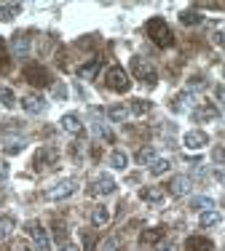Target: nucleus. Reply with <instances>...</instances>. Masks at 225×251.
<instances>
[{"label": "nucleus", "mask_w": 225, "mask_h": 251, "mask_svg": "<svg viewBox=\"0 0 225 251\" xmlns=\"http://www.w3.org/2000/svg\"><path fill=\"white\" fill-rule=\"evenodd\" d=\"M191 118L196 123H206V121H217V118H220V110H217L215 104H212V101H201V104L196 107V110L191 112Z\"/></svg>", "instance_id": "nucleus-11"}, {"label": "nucleus", "mask_w": 225, "mask_h": 251, "mask_svg": "<svg viewBox=\"0 0 225 251\" xmlns=\"http://www.w3.org/2000/svg\"><path fill=\"white\" fill-rule=\"evenodd\" d=\"M193 190V179L180 174V176H171L169 182V195H174V198H185V195H191Z\"/></svg>", "instance_id": "nucleus-9"}, {"label": "nucleus", "mask_w": 225, "mask_h": 251, "mask_svg": "<svg viewBox=\"0 0 225 251\" xmlns=\"http://www.w3.org/2000/svg\"><path fill=\"white\" fill-rule=\"evenodd\" d=\"M108 222H110V208L108 206H97L91 211V225L94 227H105Z\"/></svg>", "instance_id": "nucleus-22"}, {"label": "nucleus", "mask_w": 225, "mask_h": 251, "mask_svg": "<svg viewBox=\"0 0 225 251\" xmlns=\"http://www.w3.org/2000/svg\"><path fill=\"white\" fill-rule=\"evenodd\" d=\"M11 251H32V249H29L25 241H16V243H14V249H11Z\"/></svg>", "instance_id": "nucleus-41"}, {"label": "nucleus", "mask_w": 225, "mask_h": 251, "mask_svg": "<svg viewBox=\"0 0 225 251\" xmlns=\"http://www.w3.org/2000/svg\"><path fill=\"white\" fill-rule=\"evenodd\" d=\"M8 174H11V169H8V163H5L3 158H0V182H5L8 179Z\"/></svg>", "instance_id": "nucleus-38"}, {"label": "nucleus", "mask_w": 225, "mask_h": 251, "mask_svg": "<svg viewBox=\"0 0 225 251\" xmlns=\"http://www.w3.org/2000/svg\"><path fill=\"white\" fill-rule=\"evenodd\" d=\"M0 104H3L5 110H14V104H16V94H14V88L0 86Z\"/></svg>", "instance_id": "nucleus-29"}, {"label": "nucleus", "mask_w": 225, "mask_h": 251, "mask_svg": "<svg viewBox=\"0 0 225 251\" xmlns=\"http://www.w3.org/2000/svg\"><path fill=\"white\" fill-rule=\"evenodd\" d=\"M132 73H134V77H137V80L145 83L147 88H156V83H158V73H156V70H153V67H150V64H147L142 56H134V59H132Z\"/></svg>", "instance_id": "nucleus-5"}, {"label": "nucleus", "mask_w": 225, "mask_h": 251, "mask_svg": "<svg viewBox=\"0 0 225 251\" xmlns=\"http://www.w3.org/2000/svg\"><path fill=\"white\" fill-rule=\"evenodd\" d=\"M169 169H171V160H169V158H156V160L150 163V174H153V176L167 174Z\"/></svg>", "instance_id": "nucleus-30"}, {"label": "nucleus", "mask_w": 225, "mask_h": 251, "mask_svg": "<svg viewBox=\"0 0 225 251\" xmlns=\"http://www.w3.org/2000/svg\"><path fill=\"white\" fill-rule=\"evenodd\" d=\"M3 150H5V155H19L22 150H25V139H8Z\"/></svg>", "instance_id": "nucleus-35"}, {"label": "nucleus", "mask_w": 225, "mask_h": 251, "mask_svg": "<svg viewBox=\"0 0 225 251\" xmlns=\"http://www.w3.org/2000/svg\"><path fill=\"white\" fill-rule=\"evenodd\" d=\"M212 160H215L217 166H223V169H225V147H223V145L212 150Z\"/></svg>", "instance_id": "nucleus-37"}, {"label": "nucleus", "mask_w": 225, "mask_h": 251, "mask_svg": "<svg viewBox=\"0 0 225 251\" xmlns=\"http://www.w3.org/2000/svg\"><path fill=\"white\" fill-rule=\"evenodd\" d=\"M25 80L32 83V86H38V88H43V86L51 83V75H49V70L40 67V64H27L25 67Z\"/></svg>", "instance_id": "nucleus-8"}, {"label": "nucleus", "mask_w": 225, "mask_h": 251, "mask_svg": "<svg viewBox=\"0 0 225 251\" xmlns=\"http://www.w3.org/2000/svg\"><path fill=\"white\" fill-rule=\"evenodd\" d=\"M22 107H25V112H29V115H40V112H46V99L40 94H27L22 99Z\"/></svg>", "instance_id": "nucleus-15"}, {"label": "nucleus", "mask_w": 225, "mask_h": 251, "mask_svg": "<svg viewBox=\"0 0 225 251\" xmlns=\"http://www.w3.org/2000/svg\"><path fill=\"white\" fill-rule=\"evenodd\" d=\"M215 97H217V101H223V104H225V86H217L215 88Z\"/></svg>", "instance_id": "nucleus-40"}, {"label": "nucleus", "mask_w": 225, "mask_h": 251, "mask_svg": "<svg viewBox=\"0 0 225 251\" xmlns=\"http://www.w3.org/2000/svg\"><path fill=\"white\" fill-rule=\"evenodd\" d=\"M59 126H62V131H67V134H84V123H81V118L75 115V112H67V115H62V121H59Z\"/></svg>", "instance_id": "nucleus-16"}, {"label": "nucleus", "mask_w": 225, "mask_h": 251, "mask_svg": "<svg viewBox=\"0 0 225 251\" xmlns=\"http://www.w3.org/2000/svg\"><path fill=\"white\" fill-rule=\"evenodd\" d=\"M56 166H59V150L51 145L40 147V150L32 155V169L38 171V174H46V171L56 169Z\"/></svg>", "instance_id": "nucleus-2"}, {"label": "nucleus", "mask_w": 225, "mask_h": 251, "mask_svg": "<svg viewBox=\"0 0 225 251\" xmlns=\"http://www.w3.org/2000/svg\"><path fill=\"white\" fill-rule=\"evenodd\" d=\"M29 32H14L11 35V49H14V56H19V59H25L27 53H29Z\"/></svg>", "instance_id": "nucleus-12"}, {"label": "nucleus", "mask_w": 225, "mask_h": 251, "mask_svg": "<svg viewBox=\"0 0 225 251\" xmlns=\"http://www.w3.org/2000/svg\"><path fill=\"white\" fill-rule=\"evenodd\" d=\"M140 198L145 203H150V206H164V201H167V190L164 187H142Z\"/></svg>", "instance_id": "nucleus-14"}, {"label": "nucleus", "mask_w": 225, "mask_h": 251, "mask_svg": "<svg viewBox=\"0 0 225 251\" xmlns=\"http://www.w3.org/2000/svg\"><path fill=\"white\" fill-rule=\"evenodd\" d=\"M105 86L115 94H126L129 88H132V77H129V73L121 64H115V67H110L108 73H105Z\"/></svg>", "instance_id": "nucleus-3"}, {"label": "nucleus", "mask_w": 225, "mask_h": 251, "mask_svg": "<svg viewBox=\"0 0 225 251\" xmlns=\"http://www.w3.org/2000/svg\"><path fill=\"white\" fill-rule=\"evenodd\" d=\"M54 97H56V99H64V97H67V88H64V83H56V86H54Z\"/></svg>", "instance_id": "nucleus-39"}, {"label": "nucleus", "mask_w": 225, "mask_h": 251, "mask_svg": "<svg viewBox=\"0 0 225 251\" xmlns=\"http://www.w3.org/2000/svg\"><path fill=\"white\" fill-rule=\"evenodd\" d=\"M215 179H217V182H223V184H225V169H215Z\"/></svg>", "instance_id": "nucleus-43"}, {"label": "nucleus", "mask_w": 225, "mask_h": 251, "mask_svg": "<svg viewBox=\"0 0 225 251\" xmlns=\"http://www.w3.org/2000/svg\"><path fill=\"white\" fill-rule=\"evenodd\" d=\"M75 193H78V179H62V182L51 184V187L46 190L43 198L46 201H64V198H70V195H75Z\"/></svg>", "instance_id": "nucleus-4"}, {"label": "nucleus", "mask_w": 225, "mask_h": 251, "mask_svg": "<svg viewBox=\"0 0 225 251\" xmlns=\"http://www.w3.org/2000/svg\"><path fill=\"white\" fill-rule=\"evenodd\" d=\"M145 32L158 49H169V46H174V32H171V27L167 25L164 16H153V19H147Z\"/></svg>", "instance_id": "nucleus-1"}, {"label": "nucleus", "mask_w": 225, "mask_h": 251, "mask_svg": "<svg viewBox=\"0 0 225 251\" xmlns=\"http://www.w3.org/2000/svg\"><path fill=\"white\" fill-rule=\"evenodd\" d=\"M171 110L174 112H193L196 110V97H193V91H182V94H177L174 101H171Z\"/></svg>", "instance_id": "nucleus-13"}, {"label": "nucleus", "mask_w": 225, "mask_h": 251, "mask_svg": "<svg viewBox=\"0 0 225 251\" xmlns=\"http://www.w3.org/2000/svg\"><path fill=\"white\" fill-rule=\"evenodd\" d=\"M158 251H177V246H174V243H158Z\"/></svg>", "instance_id": "nucleus-42"}, {"label": "nucleus", "mask_w": 225, "mask_h": 251, "mask_svg": "<svg viewBox=\"0 0 225 251\" xmlns=\"http://www.w3.org/2000/svg\"><path fill=\"white\" fill-rule=\"evenodd\" d=\"M182 145H185V150H204L206 145H209V136H206V131H198V128H193V131H188L185 136H182Z\"/></svg>", "instance_id": "nucleus-10"}, {"label": "nucleus", "mask_w": 225, "mask_h": 251, "mask_svg": "<svg viewBox=\"0 0 225 251\" xmlns=\"http://www.w3.org/2000/svg\"><path fill=\"white\" fill-rule=\"evenodd\" d=\"M223 222V214L217 211V208H212V211H201V217H198V225L204 227V230H209V227H217Z\"/></svg>", "instance_id": "nucleus-21"}, {"label": "nucleus", "mask_w": 225, "mask_h": 251, "mask_svg": "<svg viewBox=\"0 0 225 251\" xmlns=\"http://www.w3.org/2000/svg\"><path fill=\"white\" fill-rule=\"evenodd\" d=\"M14 230H16V219L11 217V214H3V217H0V243L11 241Z\"/></svg>", "instance_id": "nucleus-20"}, {"label": "nucleus", "mask_w": 225, "mask_h": 251, "mask_svg": "<svg viewBox=\"0 0 225 251\" xmlns=\"http://www.w3.org/2000/svg\"><path fill=\"white\" fill-rule=\"evenodd\" d=\"M115 179H112L110 174H99L97 179L91 182V187H88V195L91 198H102V195H112L115 193Z\"/></svg>", "instance_id": "nucleus-7"}, {"label": "nucleus", "mask_w": 225, "mask_h": 251, "mask_svg": "<svg viewBox=\"0 0 225 251\" xmlns=\"http://www.w3.org/2000/svg\"><path fill=\"white\" fill-rule=\"evenodd\" d=\"M153 110V101H147V99H132V104H129V112L132 115H147V112Z\"/></svg>", "instance_id": "nucleus-24"}, {"label": "nucleus", "mask_w": 225, "mask_h": 251, "mask_svg": "<svg viewBox=\"0 0 225 251\" xmlns=\"http://www.w3.org/2000/svg\"><path fill=\"white\" fill-rule=\"evenodd\" d=\"M62 251H81V249L75 246V243H64V246H62Z\"/></svg>", "instance_id": "nucleus-44"}, {"label": "nucleus", "mask_w": 225, "mask_h": 251, "mask_svg": "<svg viewBox=\"0 0 225 251\" xmlns=\"http://www.w3.org/2000/svg\"><path fill=\"white\" fill-rule=\"evenodd\" d=\"M156 158H158V155H156V150H153V147H142V150L137 152V163H140V166H150Z\"/></svg>", "instance_id": "nucleus-33"}, {"label": "nucleus", "mask_w": 225, "mask_h": 251, "mask_svg": "<svg viewBox=\"0 0 225 251\" xmlns=\"http://www.w3.org/2000/svg\"><path fill=\"white\" fill-rule=\"evenodd\" d=\"M161 241H164V230H161V227L142 230V235H140V243H142V246H158Z\"/></svg>", "instance_id": "nucleus-18"}, {"label": "nucleus", "mask_w": 225, "mask_h": 251, "mask_svg": "<svg viewBox=\"0 0 225 251\" xmlns=\"http://www.w3.org/2000/svg\"><path fill=\"white\" fill-rule=\"evenodd\" d=\"M22 5L19 3H0V22H11L14 16H19Z\"/></svg>", "instance_id": "nucleus-26"}, {"label": "nucleus", "mask_w": 225, "mask_h": 251, "mask_svg": "<svg viewBox=\"0 0 225 251\" xmlns=\"http://www.w3.org/2000/svg\"><path fill=\"white\" fill-rule=\"evenodd\" d=\"M54 238H56V243H64V238H67V227H64V222H54Z\"/></svg>", "instance_id": "nucleus-36"}, {"label": "nucleus", "mask_w": 225, "mask_h": 251, "mask_svg": "<svg viewBox=\"0 0 225 251\" xmlns=\"http://www.w3.org/2000/svg\"><path fill=\"white\" fill-rule=\"evenodd\" d=\"M191 208H193V211H212V208H215V201L206 198V195H201V198L191 201Z\"/></svg>", "instance_id": "nucleus-31"}, {"label": "nucleus", "mask_w": 225, "mask_h": 251, "mask_svg": "<svg viewBox=\"0 0 225 251\" xmlns=\"http://www.w3.org/2000/svg\"><path fill=\"white\" fill-rule=\"evenodd\" d=\"M94 134H97L99 139H105L108 145H112V142H115V136H112V131H110L105 123H94Z\"/></svg>", "instance_id": "nucleus-34"}, {"label": "nucleus", "mask_w": 225, "mask_h": 251, "mask_svg": "<svg viewBox=\"0 0 225 251\" xmlns=\"http://www.w3.org/2000/svg\"><path fill=\"white\" fill-rule=\"evenodd\" d=\"M223 75H225V67H223Z\"/></svg>", "instance_id": "nucleus-45"}, {"label": "nucleus", "mask_w": 225, "mask_h": 251, "mask_svg": "<svg viewBox=\"0 0 225 251\" xmlns=\"http://www.w3.org/2000/svg\"><path fill=\"white\" fill-rule=\"evenodd\" d=\"M11 70V53H8V49H5V40L0 38V73H8Z\"/></svg>", "instance_id": "nucleus-32"}, {"label": "nucleus", "mask_w": 225, "mask_h": 251, "mask_svg": "<svg viewBox=\"0 0 225 251\" xmlns=\"http://www.w3.org/2000/svg\"><path fill=\"white\" fill-rule=\"evenodd\" d=\"M185 251H215V243L204 235H191L185 241Z\"/></svg>", "instance_id": "nucleus-17"}, {"label": "nucleus", "mask_w": 225, "mask_h": 251, "mask_svg": "<svg viewBox=\"0 0 225 251\" xmlns=\"http://www.w3.org/2000/svg\"><path fill=\"white\" fill-rule=\"evenodd\" d=\"M108 118L112 123H123L129 118V110L123 104H112V107H108Z\"/></svg>", "instance_id": "nucleus-28"}, {"label": "nucleus", "mask_w": 225, "mask_h": 251, "mask_svg": "<svg viewBox=\"0 0 225 251\" xmlns=\"http://www.w3.org/2000/svg\"><path fill=\"white\" fill-rule=\"evenodd\" d=\"M180 22L185 27H196V25H204V16H201L196 8H188V11H182V14H180Z\"/></svg>", "instance_id": "nucleus-23"}, {"label": "nucleus", "mask_w": 225, "mask_h": 251, "mask_svg": "<svg viewBox=\"0 0 225 251\" xmlns=\"http://www.w3.org/2000/svg\"><path fill=\"white\" fill-rule=\"evenodd\" d=\"M212 43L225 49V22H212Z\"/></svg>", "instance_id": "nucleus-27"}, {"label": "nucleus", "mask_w": 225, "mask_h": 251, "mask_svg": "<svg viewBox=\"0 0 225 251\" xmlns=\"http://www.w3.org/2000/svg\"><path fill=\"white\" fill-rule=\"evenodd\" d=\"M99 70H102V59H91V62H86V64H81V67H78V77H84V80H94Z\"/></svg>", "instance_id": "nucleus-19"}, {"label": "nucleus", "mask_w": 225, "mask_h": 251, "mask_svg": "<svg viewBox=\"0 0 225 251\" xmlns=\"http://www.w3.org/2000/svg\"><path fill=\"white\" fill-rule=\"evenodd\" d=\"M110 166L115 171H126V166H129V155L123 152V150H112L110 152Z\"/></svg>", "instance_id": "nucleus-25"}, {"label": "nucleus", "mask_w": 225, "mask_h": 251, "mask_svg": "<svg viewBox=\"0 0 225 251\" xmlns=\"http://www.w3.org/2000/svg\"><path fill=\"white\" fill-rule=\"evenodd\" d=\"M25 230H27V235L32 238V243H35V251H49V249H51L49 232H46V227L40 225V222H35V219H29V222L25 225Z\"/></svg>", "instance_id": "nucleus-6"}]
</instances>
